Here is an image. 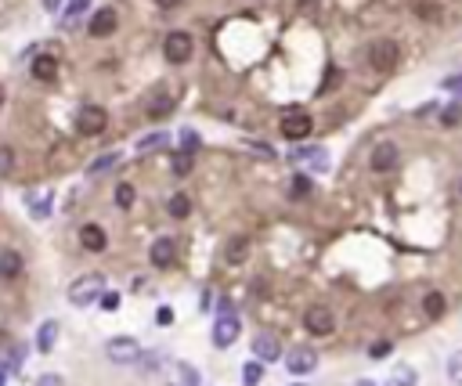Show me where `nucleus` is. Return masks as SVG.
Segmentation results:
<instances>
[{
    "label": "nucleus",
    "mask_w": 462,
    "mask_h": 386,
    "mask_svg": "<svg viewBox=\"0 0 462 386\" xmlns=\"http://www.w3.org/2000/svg\"><path fill=\"white\" fill-rule=\"evenodd\" d=\"M163 144H170V138H166V134L159 131V134L141 138V141H137V152H152V148H163Z\"/></svg>",
    "instance_id": "nucleus-29"
},
{
    "label": "nucleus",
    "mask_w": 462,
    "mask_h": 386,
    "mask_svg": "<svg viewBox=\"0 0 462 386\" xmlns=\"http://www.w3.org/2000/svg\"><path fill=\"white\" fill-rule=\"evenodd\" d=\"M116 26H119V15H116V8H101V11H94L91 15V26H87V33L91 36H112L116 33Z\"/></svg>",
    "instance_id": "nucleus-12"
},
{
    "label": "nucleus",
    "mask_w": 462,
    "mask_h": 386,
    "mask_svg": "<svg viewBox=\"0 0 462 386\" xmlns=\"http://www.w3.org/2000/svg\"><path fill=\"white\" fill-rule=\"evenodd\" d=\"M156 321H159V325H170V321H174V311H170V307H159V311H156Z\"/></svg>",
    "instance_id": "nucleus-41"
},
{
    "label": "nucleus",
    "mask_w": 462,
    "mask_h": 386,
    "mask_svg": "<svg viewBox=\"0 0 462 386\" xmlns=\"http://www.w3.org/2000/svg\"><path fill=\"white\" fill-rule=\"evenodd\" d=\"M192 51H195V44H192V36L188 33H170L166 36V44H163V54H166V61H170V66H184L188 58H192Z\"/></svg>",
    "instance_id": "nucleus-5"
},
{
    "label": "nucleus",
    "mask_w": 462,
    "mask_h": 386,
    "mask_svg": "<svg viewBox=\"0 0 462 386\" xmlns=\"http://www.w3.org/2000/svg\"><path fill=\"white\" fill-rule=\"evenodd\" d=\"M18 274H22V256L15 249H4L0 253V282H15Z\"/></svg>",
    "instance_id": "nucleus-16"
},
{
    "label": "nucleus",
    "mask_w": 462,
    "mask_h": 386,
    "mask_svg": "<svg viewBox=\"0 0 462 386\" xmlns=\"http://www.w3.org/2000/svg\"><path fill=\"white\" fill-rule=\"evenodd\" d=\"M166 213L177 217V221H184L188 213H192V199H188L184 191H177V195H170V202H166Z\"/></svg>",
    "instance_id": "nucleus-22"
},
{
    "label": "nucleus",
    "mask_w": 462,
    "mask_h": 386,
    "mask_svg": "<svg viewBox=\"0 0 462 386\" xmlns=\"http://www.w3.org/2000/svg\"><path fill=\"white\" fill-rule=\"evenodd\" d=\"M289 159L297 166H304V170H311V174H325L329 170V152L322 144L318 148H297V152H289Z\"/></svg>",
    "instance_id": "nucleus-9"
},
{
    "label": "nucleus",
    "mask_w": 462,
    "mask_h": 386,
    "mask_svg": "<svg viewBox=\"0 0 462 386\" xmlns=\"http://www.w3.org/2000/svg\"><path fill=\"white\" fill-rule=\"evenodd\" d=\"M311 116L304 112V109H289L285 116H282V138L285 141H304L307 134H311Z\"/></svg>",
    "instance_id": "nucleus-7"
},
{
    "label": "nucleus",
    "mask_w": 462,
    "mask_h": 386,
    "mask_svg": "<svg viewBox=\"0 0 462 386\" xmlns=\"http://www.w3.org/2000/svg\"><path fill=\"white\" fill-rule=\"evenodd\" d=\"M80 246H83V249H91V253H101L105 246H109V239H105V228H98V224H83V228H80Z\"/></svg>",
    "instance_id": "nucleus-15"
},
{
    "label": "nucleus",
    "mask_w": 462,
    "mask_h": 386,
    "mask_svg": "<svg viewBox=\"0 0 462 386\" xmlns=\"http://www.w3.org/2000/svg\"><path fill=\"white\" fill-rule=\"evenodd\" d=\"M192 166H195V152L181 148V152L174 156V174H177V177H188V174H192Z\"/></svg>",
    "instance_id": "nucleus-24"
},
{
    "label": "nucleus",
    "mask_w": 462,
    "mask_h": 386,
    "mask_svg": "<svg viewBox=\"0 0 462 386\" xmlns=\"http://www.w3.org/2000/svg\"><path fill=\"white\" fill-rule=\"evenodd\" d=\"M156 4H159V8H177L181 0H156Z\"/></svg>",
    "instance_id": "nucleus-44"
},
{
    "label": "nucleus",
    "mask_w": 462,
    "mask_h": 386,
    "mask_svg": "<svg viewBox=\"0 0 462 386\" xmlns=\"http://www.w3.org/2000/svg\"><path fill=\"white\" fill-rule=\"evenodd\" d=\"M181 144L188 148V152H199V134L195 131H181Z\"/></svg>",
    "instance_id": "nucleus-36"
},
{
    "label": "nucleus",
    "mask_w": 462,
    "mask_h": 386,
    "mask_svg": "<svg viewBox=\"0 0 462 386\" xmlns=\"http://www.w3.org/2000/svg\"><path fill=\"white\" fill-rule=\"evenodd\" d=\"M445 311H448V304H445V296H440L437 289H430V292L423 296V314L437 321V318H445Z\"/></svg>",
    "instance_id": "nucleus-20"
},
{
    "label": "nucleus",
    "mask_w": 462,
    "mask_h": 386,
    "mask_svg": "<svg viewBox=\"0 0 462 386\" xmlns=\"http://www.w3.org/2000/svg\"><path fill=\"white\" fill-rule=\"evenodd\" d=\"M44 8H47V11H58V8H61V0H44Z\"/></svg>",
    "instance_id": "nucleus-43"
},
{
    "label": "nucleus",
    "mask_w": 462,
    "mask_h": 386,
    "mask_svg": "<svg viewBox=\"0 0 462 386\" xmlns=\"http://www.w3.org/2000/svg\"><path fill=\"white\" fill-rule=\"evenodd\" d=\"M260 379H264V361H249L242 369V383L246 386H260Z\"/></svg>",
    "instance_id": "nucleus-27"
},
{
    "label": "nucleus",
    "mask_w": 462,
    "mask_h": 386,
    "mask_svg": "<svg viewBox=\"0 0 462 386\" xmlns=\"http://www.w3.org/2000/svg\"><path fill=\"white\" fill-rule=\"evenodd\" d=\"M448 379H452L455 386H462V347L448 357Z\"/></svg>",
    "instance_id": "nucleus-30"
},
{
    "label": "nucleus",
    "mask_w": 462,
    "mask_h": 386,
    "mask_svg": "<svg viewBox=\"0 0 462 386\" xmlns=\"http://www.w3.org/2000/svg\"><path fill=\"white\" fill-rule=\"evenodd\" d=\"M36 386H66V379L54 376V372H47V376H40V379H36Z\"/></svg>",
    "instance_id": "nucleus-39"
},
{
    "label": "nucleus",
    "mask_w": 462,
    "mask_h": 386,
    "mask_svg": "<svg viewBox=\"0 0 462 386\" xmlns=\"http://www.w3.org/2000/svg\"><path fill=\"white\" fill-rule=\"evenodd\" d=\"M116 206H119V209H131V206H134V188H131V184H119V188H116Z\"/></svg>",
    "instance_id": "nucleus-33"
},
{
    "label": "nucleus",
    "mask_w": 462,
    "mask_h": 386,
    "mask_svg": "<svg viewBox=\"0 0 462 386\" xmlns=\"http://www.w3.org/2000/svg\"><path fill=\"white\" fill-rule=\"evenodd\" d=\"M387 386H415V369L412 364H394L387 376Z\"/></svg>",
    "instance_id": "nucleus-21"
},
{
    "label": "nucleus",
    "mask_w": 462,
    "mask_h": 386,
    "mask_svg": "<svg viewBox=\"0 0 462 386\" xmlns=\"http://www.w3.org/2000/svg\"><path fill=\"white\" fill-rule=\"evenodd\" d=\"M253 354H257V361H264V364L282 361V343H278V336L257 332V339H253Z\"/></svg>",
    "instance_id": "nucleus-10"
},
{
    "label": "nucleus",
    "mask_w": 462,
    "mask_h": 386,
    "mask_svg": "<svg viewBox=\"0 0 462 386\" xmlns=\"http://www.w3.org/2000/svg\"><path fill=\"white\" fill-rule=\"evenodd\" d=\"M239 336H242L239 314H235V307H231L228 299H224V304H221V314H217V321H214V343H217L221 350H228Z\"/></svg>",
    "instance_id": "nucleus-1"
},
{
    "label": "nucleus",
    "mask_w": 462,
    "mask_h": 386,
    "mask_svg": "<svg viewBox=\"0 0 462 386\" xmlns=\"http://www.w3.org/2000/svg\"><path fill=\"white\" fill-rule=\"evenodd\" d=\"M105 126H109V112H105L101 105H83L80 116H76V131L83 138H94V134L105 131Z\"/></svg>",
    "instance_id": "nucleus-4"
},
{
    "label": "nucleus",
    "mask_w": 462,
    "mask_h": 386,
    "mask_svg": "<svg viewBox=\"0 0 462 386\" xmlns=\"http://www.w3.org/2000/svg\"><path fill=\"white\" fill-rule=\"evenodd\" d=\"M29 217L33 221H47L51 217V191H44V199H33L29 202Z\"/></svg>",
    "instance_id": "nucleus-25"
},
{
    "label": "nucleus",
    "mask_w": 462,
    "mask_h": 386,
    "mask_svg": "<svg viewBox=\"0 0 462 386\" xmlns=\"http://www.w3.org/2000/svg\"><path fill=\"white\" fill-rule=\"evenodd\" d=\"M174 253H177L174 239H170V235H163V239H156V242H152L149 260H152V267H170V264H174Z\"/></svg>",
    "instance_id": "nucleus-14"
},
{
    "label": "nucleus",
    "mask_w": 462,
    "mask_h": 386,
    "mask_svg": "<svg viewBox=\"0 0 462 386\" xmlns=\"http://www.w3.org/2000/svg\"><path fill=\"white\" fill-rule=\"evenodd\" d=\"M0 105H4V87H0Z\"/></svg>",
    "instance_id": "nucleus-46"
},
{
    "label": "nucleus",
    "mask_w": 462,
    "mask_h": 386,
    "mask_svg": "<svg viewBox=\"0 0 462 386\" xmlns=\"http://www.w3.org/2000/svg\"><path fill=\"white\" fill-rule=\"evenodd\" d=\"M304 325H307L311 336H332L336 314H332L325 304H314V307H307V314H304Z\"/></svg>",
    "instance_id": "nucleus-6"
},
{
    "label": "nucleus",
    "mask_w": 462,
    "mask_h": 386,
    "mask_svg": "<svg viewBox=\"0 0 462 386\" xmlns=\"http://www.w3.org/2000/svg\"><path fill=\"white\" fill-rule=\"evenodd\" d=\"M101 292H105V278L101 274H83L69 285V304L73 307H91L101 299Z\"/></svg>",
    "instance_id": "nucleus-2"
},
{
    "label": "nucleus",
    "mask_w": 462,
    "mask_h": 386,
    "mask_svg": "<svg viewBox=\"0 0 462 386\" xmlns=\"http://www.w3.org/2000/svg\"><path fill=\"white\" fill-rule=\"evenodd\" d=\"M246 256H249V239H231L228 246H224V260L231 264V267H239V264H246Z\"/></svg>",
    "instance_id": "nucleus-19"
},
{
    "label": "nucleus",
    "mask_w": 462,
    "mask_h": 386,
    "mask_svg": "<svg viewBox=\"0 0 462 386\" xmlns=\"http://www.w3.org/2000/svg\"><path fill=\"white\" fill-rule=\"evenodd\" d=\"M354 386H375L372 379H358V383H354Z\"/></svg>",
    "instance_id": "nucleus-45"
},
{
    "label": "nucleus",
    "mask_w": 462,
    "mask_h": 386,
    "mask_svg": "<svg viewBox=\"0 0 462 386\" xmlns=\"http://www.w3.org/2000/svg\"><path fill=\"white\" fill-rule=\"evenodd\" d=\"M387 354H390V343L387 339H380V343H372V347H368V357L372 361H383Z\"/></svg>",
    "instance_id": "nucleus-35"
},
{
    "label": "nucleus",
    "mask_w": 462,
    "mask_h": 386,
    "mask_svg": "<svg viewBox=\"0 0 462 386\" xmlns=\"http://www.w3.org/2000/svg\"><path fill=\"white\" fill-rule=\"evenodd\" d=\"M459 119H462V101H452L448 109L440 112V126H448V131H452V126H459Z\"/></svg>",
    "instance_id": "nucleus-28"
},
{
    "label": "nucleus",
    "mask_w": 462,
    "mask_h": 386,
    "mask_svg": "<svg viewBox=\"0 0 462 386\" xmlns=\"http://www.w3.org/2000/svg\"><path fill=\"white\" fill-rule=\"evenodd\" d=\"M285 369H289L292 376H307V372L318 369V354L307 350V347H297V350L285 354Z\"/></svg>",
    "instance_id": "nucleus-11"
},
{
    "label": "nucleus",
    "mask_w": 462,
    "mask_h": 386,
    "mask_svg": "<svg viewBox=\"0 0 462 386\" xmlns=\"http://www.w3.org/2000/svg\"><path fill=\"white\" fill-rule=\"evenodd\" d=\"M445 87H448V91H462V76H448Z\"/></svg>",
    "instance_id": "nucleus-42"
},
{
    "label": "nucleus",
    "mask_w": 462,
    "mask_h": 386,
    "mask_svg": "<svg viewBox=\"0 0 462 386\" xmlns=\"http://www.w3.org/2000/svg\"><path fill=\"white\" fill-rule=\"evenodd\" d=\"M292 386H307V383H292Z\"/></svg>",
    "instance_id": "nucleus-47"
},
{
    "label": "nucleus",
    "mask_w": 462,
    "mask_h": 386,
    "mask_svg": "<svg viewBox=\"0 0 462 386\" xmlns=\"http://www.w3.org/2000/svg\"><path fill=\"white\" fill-rule=\"evenodd\" d=\"M11 170H15V148L0 144V177H8Z\"/></svg>",
    "instance_id": "nucleus-32"
},
{
    "label": "nucleus",
    "mask_w": 462,
    "mask_h": 386,
    "mask_svg": "<svg viewBox=\"0 0 462 386\" xmlns=\"http://www.w3.org/2000/svg\"><path fill=\"white\" fill-rule=\"evenodd\" d=\"M58 343V321H44V325L36 329V350L40 354H51Z\"/></svg>",
    "instance_id": "nucleus-18"
},
{
    "label": "nucleus",
    "mask_w": 462,
    "mask_h": 386,
    "mask_svg": "<svg viewBox=\"0 0 462 386\" xmlns=\"http://www.w3.org/2000/svg\"><path fill=\"white\" fill-rule=\"evenodd\" d=\"M174 386H195L199 383V372L192 369V364H184V361H174Z\"/></svg>",
    "instance_id": "nucleus-23"
},
{
    "label": "nucleus",
    "mask_w": 462,
    "mask_h": 386,
    "mask_svg": "<svg viewBox=\"0 0 462 386\" xmlns=\"http://www.w3.org/2000/svg\"><path fill=\"white\" fill-rule=\"evenodd\" d=\"M36 80H44V83H51L54 76H58V58L54 54H36L33 58V69H29Z\"/></svg>",
    "instance_id": "nucleus-17"
},
{
    "label": "nucleus",
    "mask_w": 462,
    "mask_h": 386,
    "mask_svg": "<svg viewBox=\"0 0 462 386\" xmlns=\"http://www.w3.org/2000/svg\"><path fill=\"white\" fill-rule=\"evenodd\" d=\"M105 354H109L112 364H137L144 350H141V343H137V339H131V336H116V339L105 343Z\"/></svg>",
    "instance_id": "nucleus-3"
},
{
    "label": "nucleus",
    "mask_w": 462,
    "mask_h": 386,
    "mask_svg": "<svg viewBox=\"0 0 462 386\" xmlns=\"http://www.w3.org/2000/svg\"><path fill=\"white\" fill-rule=\"evenodd\" d=\"M98 304H101L105 311H116V307H119V292H101Z\"/></svg>",
    "instance_id": "nucleus-38"
},
{
    "label": "nucleus",
    "mask_w": 462,
    "mask_h": 386,
    "mask_svg": "<svg viewBox=\"0 0 462 386\" xmlns=\"http://www.w3.org/2000/svg\"><path fill=\"white\" fill-rule=\"evenodd\" d=\"M397 159H401V156H397V144H390V141H383V144H375L372 148V170H375V174H387V170H394L397 166Z\"/></svg>",
    "instance_id": "nucleus-13"
},
{
    "label": "nucleus",
    "mask_w": 462,
    "mask_h": 386,
    "mask_svg": "<svg viewBox=\"0 0 462 386\" xmlns=\"http://www.w3.org/2000/svg\"><path fill=\"white\" fill-rule=\"evenodd\" d=\"M292 181H297V184H292V195H307V191H311V177H307V174L292 177Z\"/></svg>",
    "instance_id": "nucleus-37"
},
{
    "label": "nucleus",
    "mask_w": 462,
    "mask_h": 386,
    "mask_svg": "<svg viewBox=\"0 0 462 386\" xmlns=\"http://www.w3.org/2000/svg\"><path fill=\"white\" fill-rule=\"evenodd\" d=\"M116 163H119V152H109V156H98V159H94V163L87 166V174H91V177H98V174H105V170H112Z\"/></svg>",
    "instance_id": "nucleus-26"
},
{
    "label": "nucleus",
    "mask_w": 462,
    "mask_h": 386,
    "mask_svg": "<svg viewBox=\"0 0 462 386\" xmlns=\"http://www.w3.org/2000/svg\"><path fill=\"white\" fill-rule=\"evenodd\" d=\"M91 8V0H66V22H73V18H80L83 11Z\"/></svg>",
    "instance_id": "nucleus-34"
},
{
    "label": "nucleus",
    "mask_w": 462,
    "mask_h": 386,
    "mask_svg": "<svg viewBox=\"0 0 462 386\" xmlns=\"http://www.w3.org/2000/svg\"><path fill=\"white\" fill-rule=\"evenodd\" d=\"M199 307H202V311L214 307V289H202V292H199Z\"/></svg>",
    "instance_id": "nucleus-40"
},
{
    "label": "nucleus",
    "mask_w": 462,
    "mask_h": 386,
    "mask_svg": "<svg viewBox=\"0 0 462 386\" xmlns=\"http://www.w3.org/2000/svg\"><path fill=\"white\" fill-rule=\"evenodd\" d=\"M397 58H401V51H397L394 40H375L372 51H368V61H372V69H380V73H390L397 66Z\"/></svg>",
    "instance_id": "nucleus-8"
},
{
    "label": "nucleus",
    "mask_w": 462,
    "mask_h": 386,
    "mask_svg": "<svg viewBox=\"0 0 462 386\" xmlns=\"http://www.w3.org/2000/svg\"><path fill=\"white\" fill-rule=\"evenodd\" d=\"M170 109H174V98H170V94H163V98H156V101L149 105V116H152V119H159V116H166Z\"/></svg>",
    "instance_id": "nucleus-31"
}]
</instances>
